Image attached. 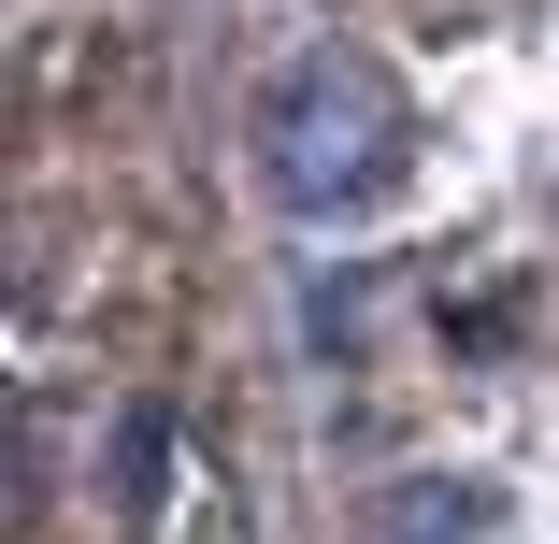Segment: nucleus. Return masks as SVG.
Segmentation results:
<instances>
[{"instance_id":"f03ea898","label":"nucleus","mask_w":559,"mask_h":544,"mask_svg":"<svg viewBox=\"0 0 559 544\" xmlns=\"http://www.w3.org/2000/svg\"><path fill=\"white\" fill-rule=\"evenodd\" d=\"M474 530H488L474 487H388V516H373V544H474Z\"/></svg>"},{"instance_id":"f257e3e1","label":"nucleus","mask_w":559,"mask_h":544,"mask_svg":"<svg viewBox=\"0 0 559 544\" xmlns=\"http://www.w3.org/2000/svg\"><path fill=\"white\" fill-rule=\"evenodd\" d=\"M259 144H273V201H301V215L388 201V186H402V86H388V58H359V44L287 58Z\"/></svg>"}]
</instances>
